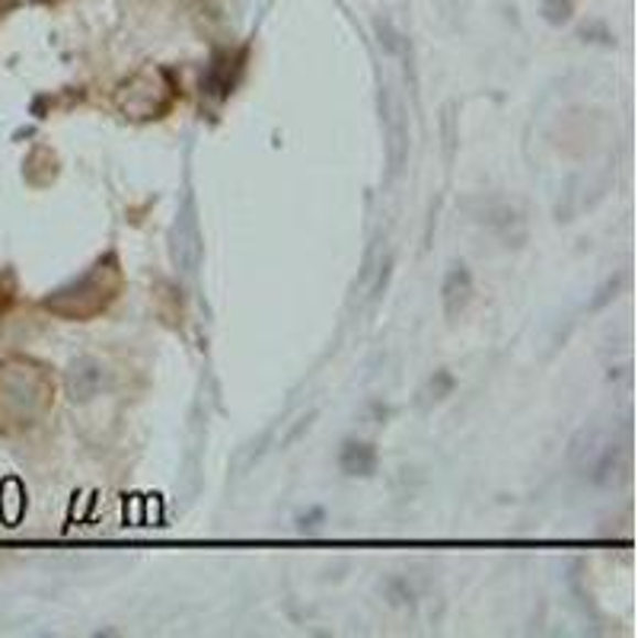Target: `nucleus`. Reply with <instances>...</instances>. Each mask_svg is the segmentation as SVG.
<instances>
[{
    "instance_id": "1",
    "label": "nucleus",
    "mask_w": 638,
    "mask_h": 638,
    "mask_svg": "<svg viewBox=\"0 0 638 638\" xmlns=\"http://www.w3.org/2000/svg\"><path fill=\"white\" fill-rule=\"evenodd\" d=\"M345 456H355V463H352V459L342 463L348 473H370V466H374V451H370L367 444H348Z\"/></svg>"
}]
</instances>
